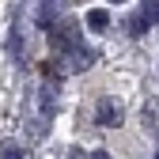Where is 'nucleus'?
<instances>
[{
	"label": "nucleus",
	"mask_w": 159,
	"mask_h": 159,
	"mask_svg": "<svg viewBox=\"0 0 159 159\" xmlns=\"http://www.w3.org/2000/svg\"><path fill=\"white\" fill-rule=\"evenodd\" d=\"M87 23H91V27H106V23H110V15H106V11H91V15H87Z\"/></svg>",
	"instance_id": "nucleus-2"
},
{
	"label": "nucleus",
	"mask_w": 159,
	"mask_h": 159,
	"mask_svg": "<svg viewBox=\"0 0 159 159\" xmlns=\"http://www.w3.org/2000/svg\"><path fill=\"white\" fill-rule=\"evenodd\" d=\"M98 117H102V125H117V121H121V106L106 98V102L98 106Z\"/></svg>",
	"instance_id": "nucleus-1"
}]
</instances>
